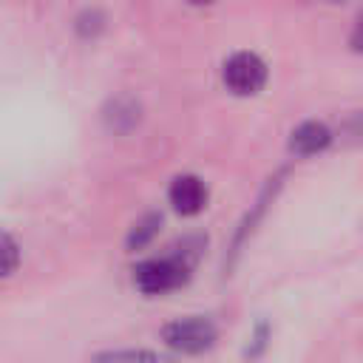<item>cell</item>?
<instances>
[{
    "mask_svg": "<svg viewBox=\"0 0 363 363\" xmlns=\"http://www.w3.org/2000/svg\"><path fill=\"white\" fill-rule=\"evenodd\" d=\"M193 261H187L182 252L170 250L167 255L159 258H147L142 264L133 267V286L142 295H167L179 286L187 284L190 272H193Z\"/></svg>",
    "mask_w": 363,
    "mask_h": 363,
    "instance_id": "cell-1",
    "label": "cell"
},
{
    "mask_svg": "<svg viewBox=\"0 0 363 363\" xmlns=\"http://www.w3.org/2000/svg\"><path fill=\"white\" fill-rule=\"evenodd\" d=\"M216 337H218V329L204 315L179 318V320H170L162 329V340L173 352H182V354H201L216 343Z\"/></svg>",
    "mask_w": 363,
    "mask_h": 363,
    "instance_id": "cell-2",
    "label": "cell"
},
{
    "mask_svg": "<svg viewBox=\"0 0 363 363\" xmlns=\"http://www.w3.org/2000/svg\"><path fill=\"white\" fill-rule=\"evenodd\" d=\"M221 79L235 96H252L267 85V62L252 51H235L224 60Z\"/></svg>",
    "mask_w": 363,
    "mask_h": 363,
    "instance_id": "cell-3",
    "label": "cell"
},
{
    "mask_svg": "<svg viewBox=\"0 0 363 363\" xmlns=\"http://www.w3.org/2000/svg\"><path fill=\"white\" fill-rule=\"evenodd\" d=\"M167 199L179 216H199L207 204V184L193 173H182L170 182Z\"/></svg>",
    "mask_w": 363,
    "mask_h": 363,
    "instance_id": "cell-4",
    "label": "cell"
},
{
    "mask_svg": "<svg viewBox=\"0 0 363 363\" xmlns=\"http://www.w3.org/2000/svg\"><path fill=\"white\" fill-rule=\"evenodd\" d=\"M329 142H332V130L318 119H306L289 133V153L292 156H315V153L326 150Z\"/></svg>",
    "mask_w": 363,
    "mask_h": 363,
    "instance_id": "cell-5",
    "label": "cell"
},
{
    "mask_svg": "<svg viewBox=\"0 0 363 363\" xmlns=\"http://www.w3.org/2000/svg\"><path fill=\"white\" fill-rule=\"evenodd\" d=\"M105 122H108V128L116 130V133L130 130V128L139 122V102L130 99V96H116V99L108 105V111H105Z\"/></svg>",
    "mask_w": 363,
    "mask_h": 363,
    "instance_id": "cell-6",
    "label": "cell"
},
{
    "mask_svg": "<svg viewBox=\"0 0 363 363\" xmlns=\"http://www.w3.org/2000/svg\"><path fill=\"white\" fill-rule=\"evenodd\" d=\"M159 227H162V213H145V216H142V218H136V221H133V227L128 230L125 247H128L130 252H133V250L147 247V244L156 238Z\"/></svg>",
    "mask_w": 363,
    "mask_h": 363,
    "instance_id": "cell-7",
    "label": "cell"
},
{
    "mask_svg": "<svg viewBox=\"0 0 363 363\" xmlns=\"http://www.w3.org/2000/svg\"><path fill=\"white\" fill-rule=\"evenodd\" d=\"M94 363H167L150 349H111L94 357Z\"/></svg>",
    "mask_w": 363,
    "mask_h": 363,
    "instance_id": "cell-8",
    "label": "cell"
},
{
    "mask_svg": "<svg viewBox=\"0 0 363 363\" xmlns=\"http://www.w3.org/2000/svg\"><path fill=\"white\" fill-rule=\"evenodd\" d=\"M269 343V326L267 323H258L252 337H250V346H247V357H258Z\"/></svg>",
    "mask_w": 363,
    "mask_h": 363,
    "instance_id": "cell-9",
    "label": "cell"
},
{
    "mask_svg": "<svg viewBox=\"0 0 363 363\" xmlns=\"http://www.w3.org/2000/svg\"><path fill=\"white\" fill-rule=\"evenodd\" d=\"M17 269V244L9 233H3V275L9 278Z\"/></svg>",
    "mask_w": 363,
    "mask_h": 363,
    "instance_id": "cell-10",
    "label": "cell"
},
{
    "mask_svg": "<svg viewBox=\"0 0 363 363\" xmlns=\"http://www.w3.org/2000/svg\"><path fill=\"white\" fill-rule=\"evenodd\" d=\"M352 48L357 51V54H363V14H360V20L354 23V28H352Z\"/></svg>",
    "mask_w": 363,
    "mask_h": 363,
    "instance_id": "cell-11",
    "label": "cell"
},
{
    "mask_svg": "<svg viewBox=\"0 0 363 363\" xmlns=\"http://www.w3.org/2000/svg\"><path fill=\"white\" fill-rule=\"evenodd\" d=\"M187 3H193V6H207V3H213V0H187Z\"/></svg>",
    "mask_w": 363,
    "mask_h": 363,
    "instance_id": "cell-12",
    "label": "cell"
},
{
    "mask_svg": "<svg viewBox=\"0 0 363 363\" xmlns=\"http://www.w3.org/2000/svg\"><path fill=\"white\" fill-rule=\"evenodd\" d=\"M329 3H337V0H329Z\"/></svg>",
    "mask_w": 363,
    "mask_h": 363,
    "instance_id": "cell-13",
    "label": "cell"
}]
</instances>
